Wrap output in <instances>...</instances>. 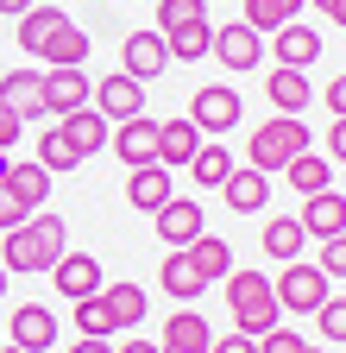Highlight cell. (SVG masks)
I'll list each match as a JSON object with an SVG mask.
<instances>
[{
  "label": "cell",
  "mask_w": 346,
  "mask_h": 353,
  "mask_svg": "<svg viewBox=\"0 0 346 353\" xmlns=\"http://www.w3.org/2000/svg\"><path fill=\"white\" fill-rule=\"evenodd\" d=\"M327 158L346 164V120H334V132H327Z\"/></svg>",
  "instance_id": "cell-44"
},
{
  "label": "cell",
  "mask_w": 346,
  "mask_h": 353,
  "mask_svg": "<svg viewBox=\"0 0 346 353\" xmlns=\"http://www.w3.org/2000/svg\"><path fill=\"white\" fill-rule=\"evenodd\" d=\"M57 341V316L45 303H25V309H13V347H25V353H45Z\"/></svg>",
  "instance_id": "cell-20"
},
{
  "label": "cell",
  "mask_w": 346,
  "mask_h": 353,
  "mask_svg": "<svg viewBox=\"0 0 346 353\" xmlns=\"http://www.w3.org/2000/svg\"><path fill=\"white\" fill-rule=\"evenodd\" d=\"M63 19H69V13H63V7H45V0H38V7H25V13H19V51H25V57H38Z\"/></svg>",
  "instance_id": "cell-23"
},
{
  "label": "cell",
  "mask_w": 346,
  "mask_h": 353,
  "mask_svg": "<svg viewBox=\"0 0 346 353\" xmlns=\"http://www.w3.org/2000/svg\"><path fill=\"white\" fill-rule=\"evenodd\" d=\"M69 353H113V341H101V334H76Z\"/></svg>",
  "instance_id": "cell-45"
},
{
  "label": "cell",
  "mask_w": 346,
  "mask_h": 353,
  "mask_svg": "<svg viewBox=\"0 0 346 353\" xmlns=\"http://www.w3.org/2000/svg\"><path fill=\"white\" fill-rule=\"evenodd\" d=\"M158 284H164L170 296H177V303H195V296L208 290V278L195 272V265H189L183 252H170V259H164V272H158Z\"/></svg>",
  "instance_id": "cell-29"
},
{
  "label": "cell",
  "mask_w": 346,
  "mask_h": 353,
  "mask_svg": "<svg viewBox=\"0 0 346 353\" xmlns=\"http://www.w3.org/2000/svg\"><path fill=\"white\" fill-rule=\"evenodd\" d=\"M38 164H45L51 176H63V170H76V164H82V152H76V145L63 139V132L51 126V132H45V139H38Z\"/></svg>",
  "instance_id": "cell-35"
},
{
  "label": "cell",
  "mask_w": 346,
  "mask_h": 353,
  "mask_svg": "<svg viewBox=\"0 0 346 353\" xmlns=\"http://www.w3.org/2000/svg\"><path fill=\"white\" fill-rule=\"evenodd\" d=\"M302 240H309V234H302V221L296 214H277V221H265V259H296L302 252Z\"/></svg>",
  "instance_id": "cell-32"
},
{
  "label": "cell",
  "mask_w": 346,
  "mask_h": 353,
  "mask_svg": "<svg viewBox=\"0 0 346 353\" xmlns=\"http://www.w3.org/2000/svg\"><path fill=\"white\" fill-rule=\"evenodd\" d=\"M302 347H309V341H302V334H290L283 322H277V328H265V334H258V353H302Z\"/></svg>",
  "instance_id": "cell-37"
},
{
  "label": "cell",
  "mask_w": 346,
  "mask_h": 353,
  "mask_svg": "<svg viewBox=\"0 0 346 353\" xmlns=\"http://www.w3.org/2000/svg\"><path fill=\"white\" fill-rule=\"evenodd\" d=\"M38 57H51V70H82V57H89V32L63 19V26L51 32V44H45Z\"/></svg>",
  "instance_id": "cell-25"
},
{
  "label": "cell",
  "mask_w": 346,
  "mask_h": 353,
  "mask_svg": "<svg viewBox=\"0 0 346 353\" xmlns=\"http://www.w3.org/2000/svg\"><path fill=\"white\" fill-rule=\"evenodd\" d=\"M208 57H214V63H227V70L239 76V70H258L265 44H258V32H252L246 19H233V26H214V38H208Z\"/></svg>",
  "instance_id": "cell-6"
},
{
  "label": "cell",
  "mask_w": 346,
  "mask_h": 353,
  "mask_svg": "<svg viewBox=\"0 0 346 353\" xmlns=\"http://www.w3.org/2000/svg\"><path fill=\"white\" fill-rule=\"evenodd\" d=\"M183 259L195 265V272H202L208 284H214V278H227V272H233V246H227L221 234H195V240L183 246Z\"/></svg>",
  "instance_id": "cell-24"
},
{
  "label": "cell",
  "mask_w": 346,
  "mask_h": 353,
  "mask_svg": "<svg viewBox=\"0 0 346 353\" xmlns=\"http://www.w3.org/2000/svg\"><path fill=\"white\" fill-rule=\"evenodd\" d=\"M7 164H13V158H7V152H0V176H7Z\"/></svg>",
  "instance_id": "cell-50"
},
{
  "label": "cell",
  "mask_w": 346,
  "mask_h": 353,
  "mask_svg": "<svg viewBox=\"0 0 346 353\" xmlns=\"http://www.w3.org/2000/svg\"><path fill=\"white\" fill-rule=\"evenodd\" d=\"M195 152H202V126H195L189 114H177V120H158V164H164V170L189 164Z\"/></svg>",
  "instance_id": "cell-15"
},
{
  "label": "cell",
  "mask_w": 346,
  "mask_h": 353,
  "mask_svg": "<svg viewBox=\"0 0 346 353\" xmlns=\"http://www.w3.org/2000/svg\"><path fill=\"white\" fill-rule=\"evenodd\" d=\"M151 7H158V0H151Z\"/></svg>",
  "instance_id": "cell-55"
},
{
  "label": "cell",
  "mask_w": 346,
  "mask_h": 353,
  "mask_svg": "<svg viewBox=\"0 0 346 353\" xmlns=\"http://www.w3.org/2000/svg\"><path fill=\"white\" fill-rule=\"evenodd\" d=\"M227 170H233V152H227V145H214V139H202V152L189 158V176H195L202 190H221V183H227Z\"/></svg>",
  "instance_id": "cell-31"
},
{
  "label": "cell",
  "mask_w": 346,
  "mask_h": 353,
  "mask_svg": "<svg viewBox=\"0 0 346 353\" xmlns=\"http://www.w3.org/2000/svg\"><path fill=\"white\" fill-rule=\"evenodd\" d=\"M302 7H309V0H246V13H239V19H246V26L258 32V38H265V32L290 26V19H296Z\"/></svg>",
  "instance_id": "cell-30"
},
{
  "label": "cell",
  "mask_w": 346,
  "mask_h": 353,
  "mask_svg": "<svg viewBox=\"0 0 346 353\" xmlns=\"http://www.w3.org/2000/svg\"><path fill=\"white\" fill-rule=\"evenodd\" d=\"M271 290H277V309H283V316H290V309L315 316L321 296H327V272H321L315 259H290V265H283V278H271Z\"/></svg>",
  "instance_id": "cell-4"
},
{
  "label": "cell",
  "mask_w": 346,
  "mask_h": 353,
  "mask_svg": "<svg viewBox=\"0 0 346 353\" xmlns=\"http://www.w3.org/2000/svg\"><path fill=\"white\" fill-rule=\"evenodd\" d=\"M107 145H113V158L133 170V164H158V120L151 114H133V120H120L113 132H107Z\"/></svg>",
  "instance_id": "cell-9"
},
{
  "label": "cell",
  "mask_w": 346,
  "mask_h": 353,
  "mask_svg": "<svg viewBox=\"0 0 346 353\" xmlns=\"http://www.w3.org/2000/svg\"><path fill=\"white\" fill-rule=\"evenodd\" d=\"M120 70L133 76V82L164 76V70H170V44H164L158 32H126V44H120Z\"/></svg>",
  "instance_id": "cell-11"
},
{
  "label": "cell",
  "mask_w": 346,
  "mask_h": 353,
  "mask_svg": "<svg viewBox=\"0 0 346 353\" xmlns=\"http://www.w3.org/2000/svg\"><path fill=\"white\" fill-rule=\"evenodd\" d=\"M315 328H321V341H346V296H321V309H315Z\"/></svg>",
  "instance_id": "cell-36"
},
{
  "label": "cell",
  "mask_w": 346,
  "mask_h": 353,
  "mask_svg": "<svg viewBox=\"0 0 346 353\" xmlns=\"http://www.w3.org/2000/svg\"><path fill=\"white\" fill-rule=\"evenodd\" d=\"M239 88H227V82H208V88H195V101H189V120L202 126V139H221V132H233L239 126Z\"/></svg>",
  "instance_id": "cell-5"
},
{
  "label": "cell",
  "mask_w": 346,
  "mask_h": 353,
  "mask_svg": "<svg viewBox=\"0 0 346 353\" xmlns=\"http://www.w3.org/2000/svg\"><path fill=\"white\" fill-rule=\"evenodd\" d=\"M25 7H38V0H0V13H7V19H19Z\"/></svg>",
  "instance_id": "cell-47"
},
{
  "label": "cell",
  "mask_w": 346,
  "mask_h": 353,
  "mask_svg": "<svg viewBox=\"0 0 346 353\" xmlns=\"http://www.w3.org/2000/svg\"><path fill=\"white\" fill-rule=\"evenodd\" d=\"M113 353H158V347H151V341H139V334H133V341H120V347H113Z\"/></svg>",
  "instance_id": "cell-46"
},
{
  "label": "cell",
  "mask_w": 346,
  "mask_h": 353,
  "mask_svg": "<svg viewBox=\"0 0 346 353\" xmlns=\"http://www.w3.org/2000/svg\"><path fill=\"white\" fill-rule=\"evenodd\" d=\"M170 196H177V190H170V170L164 164H133V170H126V208H164Z\"/></svg>",
  "instance_id": "cell-18"
},
{
  "label": "cell",
  "mask_w": 346,
  "mask_h": 353,
  "mask_svg": "<svg viewBox=\"0 0 346 353\" xmlns=\"http://www.w3.org/2000/svg\"><path fill=\"white\" fill-rule=\"evenodd\" d=\"M76 334H101V341H113V334H120V328H113V309H107V296H101V290L76 303Z\"/></svg>",
  "instance_id": "cell-34"
},
{
  "label": "cell",
  "mask_w": 346,
  "mask_h": 353,
  "mask_svg": "<svg viewBox=\"0 0 346 353\" xmlns=\"http://www.w3.org/2000/svg\"><path fill=\"white\" fill-rule=\"evenodd\" d=\"M0 183H7V190H13V196H19L25 208H45V196H51V170L38 164V158H13Z\"/></svg>",
  "instance_id": "cell-21"
},
{
  "label": "cell",
  "mask_w": 346,
  "mask_h": 353,
  "mask_svg": "<svg viewBox=\"0 0 346 353\" xmlns=\"http://www.w3.org/2000/svg\"><path fill=\"white\" fill-rule=\"evenodd\" d=\"M302 353H321V347H302Z\"/></svg>",
  "instance_id": "cell-53"
},
{
  "label": "cell",
  "mask_w": 346,
  "mask_h": 353,
  "mask_svg": "<svg viewBox=\"0 0 346 353\" xmlns=\"http://www.w3.org/2000/svg\"><path fill=\"white\" fill-rule=\"evenodd\" d=\"M151 221H158V240H164L170 252H183L195 234H208V208H202V202H189V196H170Z\"/></svg>",
  "instance_id": "cell-7"
},
{
  "label": "cell",
  "mask_w": 346,
  "mask_h": 353,
  "mask_svg": "<svg viewBox=\"0 0 346 353\" xmlns=\"http://www.w3.org/2000/svg\"><path fill=\"white\" fill-rule=\"evenodd\" d=\"M283 176H290V190L315 196V190H327V183H334V158H309V152H302V158H290V164H283Z\"/></svg>",
  "instance_id": "cell-33"
},
{
  "label": "cell",
  "mask_w": 346,
  "mask_h": 353,
  "mask_svg": "<svg viewBox=\"0 0 346 353\" xmlns=\"http://www.w3.org/2000/svg\"><path fill=\"white\" fill-rule=\"evenodd\" d=\"M208 7H214V0H208Z\"/></svg>",
  "instance_id": "cell-54"
},
{
  "label": "cell",
  "mask_w": 346,
  "mask_h": 353,
  "mask_svg": "<svg viewBox=\"0 0 346 353\" xmlns=\"http://www.w3.org/2000/svg\"><path fill=\"white\" fill-rule=\"evenodd\" d=\"M195 13H208V0H158V32L177 19H195Z\"/></svg>",
  "instance_id": "cell-38"
},
{
  "label": "cell",
  "mask_w": 346,
  "mask_h": 353,
  "mask_svg": "<svg viewBox=\"0 0 346 353\" xmlns=\"http://www.w3.org/2000/svg\"><path fill=\"white\" fill-rule=\"evenodd\" d=\"M265 95H271L277 114H302V108H309V76H302V70H271Z\"/></svg>",
  "instance_id": "cell-26"
},
{
  "label": "cell",
  "mask_w": 346,
  "mask_h": 353,
  "mask_svg": "<svg viewBox=\"0 0 346 353\" xmlns=\"http://www.w3.org/2000/svg\"><path fill=\"white\" fill-rule=\"evenodd\" d=\"M208 316L202 309H177V316L164 322V341H158V353H208Z\"/></svg>",
  "instance_id": "cell-19"
},
{
  "label": "cell",
  "mask_w": 346,
  "mask_h": 353,
  "mask_svg": "<svg viewBox=\"0 0 346 353\" xmlns=\"http://www.w3.org/2000/svg\"><path fill=\"white\" fill-rule=\"evenodd\" d=\"M0 108H13L19 120L45 114V108H38V70H13V76H0Z\"/></svg>",
  "instance_id": "cell-28"
},
{
  "label": "cell",
  "mask_w": 346,
  "mask_h": 353,
  "mask_svg": "<svg viewBox=\"0 0 346 353\" xmlns=\"http://www.w3.org/2000/svg\"><path fill=\"white\" fill-rule=\"evenodd\" d=\"M208 353H258V341L233 328V334H221V341H208Z\"/></svg>",
  "instance_id": "cell-41"
},
{
  "label": "cell",
  "mask_w": 346,
  "mask_h": 353,
  "mask_svg": "<svg viewBox=\"0 0 346 353\" xmlns=\"http://www.w3.org/2000/svg\"><path fill=\"white\" fill-rule=\"evenodd\" d=\"M158 38L170 44V57L195 63V57H208V38H214V26H208V13H195V19H177V26H164Z\"/></svg>",
  "instance_id": "cell-22"
},
{
  "label": "cell",
  "mask_w": 346,
  "mask_h": 353,
  "mask_svg": "<svg viewBox=\"0 0 346 353\" xmlns=\"http://www.w3.org/2000/svg\"><path fill=\"white\" fill-rule=\"evenodd\" d=\"M221 196H227L233 214H258V208L271 202V176H265V170H252V164H233V170H227V183H221Z\"/></svg>",
  "instance_id": "cell-16"
},
{
  "label": "cell",
  "mask_w": 346,
  "mask_h": 353,
  "mask_svg": "<svg viewBox=\"0 0 346 353\" xmlns=\"http://www.w3.org/2000/svg\"><path fill=\"white\" fill-rule=\"evenodd\" d=\"M327 108H334V120H346V70L327 82Z\"/></svg>",
  "instance_id": "cell-43"
},
{
  "label": "cell",
  "mask_w": 346,
  "mask_h": 353,
  "mask_svg": "<svg viewBox=\"0 0 346 353\" xmlns=\"http://www.w3.org/2000/svg\"><path fill=\"white\" fill-rule=\"evenodd\" d=\"M327 19H334V26L346 32V0H334V7H327Z\"/></svg>",
  "instance_id": "cell-48"
},
{
  "label": "cell",
  "mask_w": 346,
  "mask_h": 353,
  "mask_svg": "<svg viewBox=\"0 0 346 353\" xmlns=\"http://www.w3.org/2000/svg\"><path fill=\"white\" fill-rule=\"evenodd\" d=\"M25 214H32V208H25V202H19V196H13L7 183H0V234H7V228H19Z\"/></svg>",
  "instance_id": "cell-40"
},
{
  "label": "cell",
  "mask_w": 346,
  "mask_h": 353,
  "mask_svg": "<svg viewBox=\"0 0 346 353\" xmlns=\"http://www.w3.org/2000/svg\"><path fill=\"white\" fill-rule=\"evenodd\" d=\"M309 7H321V13H327V7H334V0H309Z\"/></svg>",
  "instance_id": "cell-51"
},
{
  "label": "cell",
  "mask_w": 346,
  "mask_h": 353,
  "mask_svg": "<svg viewBox=\"0 0 346 353\" xmlns=\"http://www.w3.org/2000/svg\"><path fill=\"white\" fill-rule=\"evenodd\" d=\"M302 152H309V120H302V114H277V120H265V126L246 139V164L265 170V176L283 170V164L302 158Z\"/></svg>",
  "instance_id": "cell-3"
},
{
  "label": "cell",
  "mask_w": 346,
  "mask_h": 353,
  "mask_svg": "<svg viewBox=\"0 0 346 353\" xmlns=\"http://www.w3.org/2000/svg\"><path fill=\"white\" fill-rule=\"evenodd\" d=\"M315 265H321V272H327V278H346V234H334V240H321V259H315Z\"/></svg>",
  "instance_id": "cell-39"
},
{
  "label": "cell",
  "mask_w": 346,
  "mask_h": 353,
  "mask_svg": "<svg viewBox=\"0 0 346 353\" xmlns=\"http://www.w3.org/2000/svg\"><path fill=\"white\" fill-rule=\"evenodd\" d=\"M89 70H51V76H38V108L45 114H76V108H89Z\"/></svg>",
  "instance_id": "cell-10"
},
{
  "label": "cell",
  "mask_w": 346,
  "mask_h": 353,
  "mask_svg": "<svg viewBox=\"0 0 346 353\" xmlns=\"http://www.w3.org/2000/svg\"><path fill=\"white\" fill-rule=\"evenodd\" d=\"M51 284H57V296L82 303V296H95L107 278H101V259H95V252H63V259L51 265Z\"/></svg>",
  "instance_id": "cell-12"
},
{
  "label": "cell",
  "mask_w": 346,
  "mask_h": 353,
  "mask_svg": "<svg viewBox=\"0 0 346 353\" xmlns=\"http://www.w3.org/2000/svg\"><path fill=\"white\" fill-rule=\"evenodd\" d=\"M63 139L82 152V158H95V152H107V132H113V120L101 114V108H76V114H63Z\"/></svg>",
  "instance_id": "cell-17"
},
{
  "label": "cell",
  "mask_w": 346,
  "mask_h": 353,
  "mask_svg": "<svg viewBox=\"0 0 346 353\" xmlns=\"http://www.w3.org/2000/svg\"><path fill=\"white\" fill-rule=\"evenodd\" d=\"M89 101L120 126V120H133V114H145V82H133L126 70H113V76H101L95 88H89Z\"/></svg>",
  "instance_id": "cell-8"
},
{
  "label": "cell",
  "mask_w": 346,
  "mask_h": 353,
  "mask_svg": "<svg viewBox=\"0 0 346 353\" xmlns=\"http://www.w3.org/2000/svg\"><path fill=\"white\" fill-rule=\"evenodd\" d=\"M7 278H13V272H7V265H0V296H7Z\"/></svg>",
  "instance_id": "cell-49"
},
{
  "label": "cell",
  "mask_w": 346,
  "mask_h": 353,
  "mask_svg": "<svg viewBox=\"0 0 346 353\" xmlns=\"http://www.w3.org/2000/svg\"><path fill=\"white\" fill-rule=\"evenodd\" d=\"M0 353H25V347H0Z\"/></svg>",
  "instance_id": "cell-52"
},
{
  "label": "cell",
  "mask_w": 346,
  "mask_h": 353,
  "mask_svg": "<svg viewBox=\"0 0 346 353\" xmlns=\"http://www.w3.org/2000/svg\"><path fill=\"white\" fill-rule=\"evenodd\" d=\"M227 284V309H233V328L239 334H265V328H277L283 322V309H277V290H271V278L265 272H227L221 278Z\"/></svg>",
  "instance_id": "cell-2"
},
{
  "label": "cell",
  "mask_w": 346,
  "mask_h": 353,
  "mask_svg": "<svg viewBox=\"0 0 346 353\" xmlns=\"http://www.w3.org/2000/svg\"><path fill=\"white\" fill-rule=\"evenodd\" d=\"M69 252V228L63 214H25L19 228H7V246H0V265L7 272H51V265Z\"/></svg>",
  "instance_id": "cell-1"
},
{
  "label": "cell",
  "mask_w": 346,
  "mask_h": 353,
  "mask_svg": "<svg viewBox=\"0 0 346 353\" xmlns=\"http://www.w3.org/2000/svg\"><path fill=\"white\" fill-rule=\"evenodd\" d=\"M271 57H277V70H309V63L321 57V32L302 26V19L277 26V32H271Z\"/></svg>",
  "instance_id": "cell-13"
},
{
  "label": "cell",
  "mask_w": 346,
  "mask_h": 353,
  "mask_svg": "<svg viewBox=\"0 0 346 353\" xmlns=\"http://www.w3.org/2000/svg\"><path fill=\"white\" fill-rule=\"evenodd\" d=\"M101 296H107V309H113V328H120V334H133V328L145 322V290H139V284H101Z\"/></svg>",
  "instance_id": "cell-27"
},
{
  "label": "cell",
  "mask_w": 346,
  "mask_h": 353,
  "mask_svg": "<svg viewBox=\"0 0 346 353\" xmlns=\"http://www.w3.org/2000/svg\"><path fill=\"white\" fill-rule=\"evenodd\" d=\"M302 234H315V240H334L346 234V190H315L309 202H302Z\"/></svg>",
  "instance_id": "cell-14"
},
{
  "label": "cell",
  "mask_w": 346,
  "mask_h": 353,
  "mask_svg": "<svg viewBox=\"0 0 346 353\" xmlns=\"http://www.w3.org/2000/svg\"><path fill=\"white\" fill-rule=\"evenodd\" d=\"M19 126H25V120H19L13 108H0V152H13V145H19Z\"/></svg>",
  "instance_id": "cell-42"
}]
</instances>
